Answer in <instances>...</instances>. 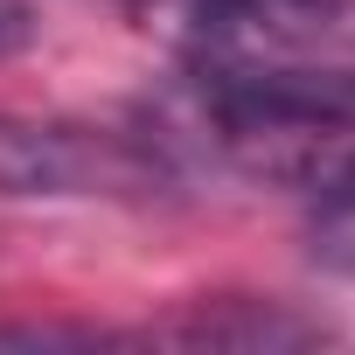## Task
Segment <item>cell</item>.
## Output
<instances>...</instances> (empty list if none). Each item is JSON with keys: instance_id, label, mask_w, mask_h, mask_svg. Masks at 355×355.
<instances>
[{"instance_id": "cell-2", "label": "cell", "mask_w": 355, "mask_h": 355, "mask_svg": "<svg viewBox=\"0 0 355 355\" xmlns=\"http://www.w3.org/2000/svg\"><path fill=\"white\" fill-rule=\"evenodd\" d=\"M320 334H327L320 320H300L279 300H202L160 327V341H189V348H293Z\"/></svg>"}, {"instance_id": "cell-3", "label": "cell", "mask_w": 355, "mask_h": 355, "mask_svg": "<svg viewBox=\"0 0 355 355\" xmlns=\"http://www.w3.org/2000/svg\"><path fill=\"white\" fill-rule=\"evenodd\" d=\"M313 196V223L334 237V244H355V139L334 153V167L306 189Z\"/></svg>"}, {"instance_id": "cell-4", "label": "cell", "mask_w": 355, "mask_h": 355, "mask_svg": "<svg viewBox=\"0 0 355 355\" xmlns=\"http://www.w3.org/2000/svg\"><path fill=\"white\" fill-rule=\"evenodd\" d=\"M98 341H119L105 327H0V348H98Z\"/></svg>"}, {"instance_id": "cell-5", "label": "cell", "mask_w": 355, "mask_h": 355, "mask_svg": "<svg viewBox=\"0 0 355 355\" xmlns=\"http://www.w3.org/2000/svg\"><path fill=\"white\" fill-rule=\"evenodd\" d=\"M35 0H0V56H21L35 42Z\"/></svg>"}, {"instance_id": "cell-1", "label": "cell", "mask_w": 355, "mask_h": 355, "mask_svg": "<svg viewBox=\"0 0 355 355\" xmlns=\"http://www.w3.org/2000/svg\"><path fill=\"white\" fill-rule=\"evenodd\" d=\"M182 63H355V0H153Z\"/></svg>"}]
</instances>
